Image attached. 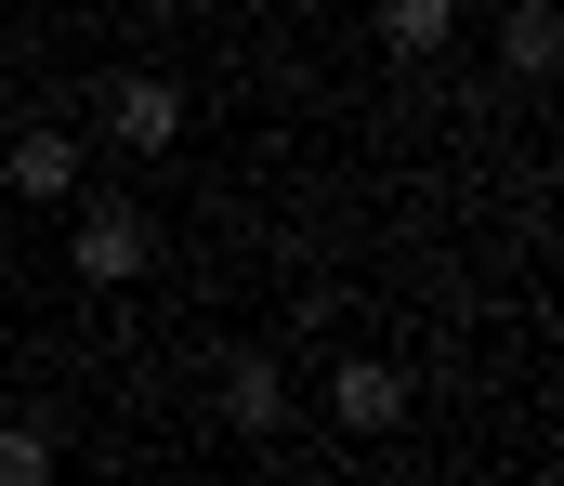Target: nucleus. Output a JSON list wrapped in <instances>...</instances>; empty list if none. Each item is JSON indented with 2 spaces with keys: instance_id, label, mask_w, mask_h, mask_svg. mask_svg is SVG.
<instances>
[{
  "instance_id": "1",
  "label": "nucleus",
  "mask_w": 564,
  "mask_h": 486,
  "mask_svg": "<svg viewBox=\"0 0 564 486\" xmlns=\"http://www.w3.org/2000/svg\"><path fill=\"white\" fill-rule=\"evenodd\" d=\"M66 263H79V290H132L144 263H158V224H144L132 197H93L79 237H66Z\"/></svg>"
},
{
  "instance_id": "8",
  "label": "nucleus",
  "mask_w": 564,
  "mask_h": 486,
  "mask_svg": "<svg viewBox=\"0 0 564 486\" xmlns=\"http://www.w3.org/2000/svg\"><path fill=\"white\" fill-rule=\"evenodd\" d=\"M40 474H53V447H40L26 421H0V486H40Z\"/></svg>"
},
{
  "instance_id": "2",
  "label": "nucleus",
  "mask_w": 564,
  "mask_h": 486,
  "mask_svg": "<svg viewBox=\"0 0 564 486\" xmlns=\"http://www.w3.org/2000/svg\"><path fill=\"white\" fill-rule=\"evenodd\" d=\"M106 132H119L132 159H158V145L184 132V93H171V79H119V93H106Z\"/></svg>"
},
{
  "instance_id": "3",
  "label": "nucleus",
  "mask_w": 564,
  "mask_h": 486,
  "mask_svg": "<svg viewBox=\"0 0 564 486\" xmlns=\"http://www.w3.org/2000/svg\"><path fill=\"white\" fill-rule=\"evenodd\" d=\"M0 184H13V197H40V210H53V197H66V184H79V145H66V132H13V159H0Z\"/></svg>"
},
{
  "instance_id": "6",
  "label": "nucleus",
  "mask_w": 564,
  "mask_h": 486,
  "mask_svg": "<svg viewBox=\"0 0 564 486\" xmlns=\"http://www.w3.org/2000/svg\"><path fill=\"white\" fill-rule=\"evenodd\" d=\"M499 53H512V79H552V53H564V26H552V0H525L512 26H499Z\"/></svg>"
},
{
  "instance_id": "4",
  "label": "nucleus",
  "mask_w": 564,
  "mask_h": 486,
  "mask_svg": "<svg viewBox=\"0 0 564 486\" xmlns=\"http://www.w3.org/2000/svg\"><path fill=\"white\" fill-rule=\"evenodd\" d=\"M328 408H341L355 434H394V421H408V381H394V368H341V395H328Z\"/></svg>"
},
{
  "instance_id": "9",
  "label": "nucleus",
  "mask_w": 564,
  "mask_h": 486,
  "mask_svg": "<svg viewBox=\"0 0 564 486\" xmlns=\"http://www.w3.org/2000/svg\"><path fill=\"white\" fill-rule=\"evenodd\" d=\"M144 13H184V0H144Z\"/></svg>"
},
{
  "instance_id": "5",
  "label": "nucleus",
  "mask_w": 564,
  "mask_h": 486,
  "mask_svg": "<svg viewBox=\"0 0 564 486\" xmlns=\"http://www.w3.org/2000/svg\"><path fill=\"white\" fill-rule=\"evenodd\" d=\"M276 368H263V355H237V368H224V421H237V434H276Z\"/></svg>"
},
{
  "instance_id": "7",
  "label": "nucleus",
  "mask_w": 564,
  "mask_h": 486,
  "mask_svg": "<svg viewBox=\"0 0 564 486\" xmlns=\"http://www.w3.org/2000/svg\"><path fill=\"white\" fill-rule=\"evenodd\" d=\"M446 26H459V0H381V40L394 53H446Z\"/></svg>"
}]
</instances>
